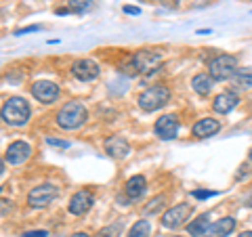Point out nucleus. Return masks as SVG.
<instances>
[{"instance_id":"1","label":"nucleus","mask_w":252,"mask_h":237,"mask_svg":"<svg viewBox=\"0 0 252 237\" xmlns=\"http://www.w3.org/2000/svg\"><path fill=\"white\" fill-rule=\"evenodd\" d=\"M30 103L23 97H11L0 109V118L9 126H26L30 120Z\"/></svg>"},{"instance_id":"2","label":"nucleus","mask_w":252,"mask_h":237,"mask_svg":"<svg viewBox=\"0 0 252 237\" xmlns=\"http://www.w3.org/2000/svg\"><path fill=\"white\" fill-rule=\"evenodd\" d=\"M86 118H89L86 107L82 103H78V101H69V103L63 105L61 112L57 114V124L63 130H76L86 122Z\"/></svg>"},{"instance_id":"3","label":"nucleus","mask_w":252,"mask_h":237,"mask_svg":"<svg viewBox=\"0 0 252 237\" xmlns=\"http://www.w3.org/2000/svg\"><path fill=\"white\" fill-rule=\"evenodd\" d=\"M235 72H238V57H235V55H229V53L217 55V57L208 63V74L215 82L231 80Z\"/></svg>"},{"instance_id":"4","label":"nucleus","mask_w":252,"mask_h":237,"mask_svg":"<svg viewBox=\"0 0 252 237\" xmlns=\"http://www.w3.org/2000/svg\"><path fill=\"white\" fill-rule=\"evenodd\" d=\"M168 101H170V89L168 86H162V84H156L152 89L141 92L139 107L143 109L145 114H152V112H158L160 107H164Z\"/></svg>"},{"instance_id":"5","label":"nucleus","mask_w":252,"mask_h":237,"mask_svg":"<svg viewBox=\"0 0 252 237\" xmlns=\"http://www.w3.org/2000/svg\"><path fill=\"white\" fill-rule=\"evenodd\" d=\"M191 214H193L191 204H177V206H172L164 212L160 223L164 229H179L181 225H185V220H189Z\"/></svg>"},{"instance_id":"6","label":"nucleus","mask_w":252,"mask_h":237,"mask_svg":"<svg viewBox=\"0 0 252 237\" xmlns=\"http://www.w3.org/2000/svg\"><path fill=\"white\" fill-rule=\"evenodd\" d=\"M162 63V53L158 51H137L130 57V65L135 67L137 74H152L154 69Z\"/></svg>"},{"instance_id":"7","label":"nucleus","mask_w":252,"mask_h":237,"mask_svg":"<svg viewBox=\"0 0 252 237\" xmlns=\"http://www.w3.org/2000/svg\"><path fill=\"white\" fill-rule=\"evenodd\" d=\"M59 195V187H55L51 183L38 185L28 193V204L32 208H46L49 204Z\"/></svg>"},{"instance_id":"8","label":"nucleus","mask_w":252,"mask_h":237,"mask_svg":"<svg viewBox=\"0 0 252 237\" xmlns=\"http://www.w3.org/2000/svg\"><path fill=\"white\" fill-rule=\"evenodd\" d=\"M154 130H156V134H158V137H160L162 141H172V139H177V137H179V130H181L179 116H175V114L162 116L160 120L156 122Z\"/></svg>"},{"instance_id":"9","label":"nucleus","mask_w":252,"mask_h":237,"mask_svg":"<svg viewBox=\"0 0 252 237\" xmlns=\"http://www.w3.org/2000/svg\"><path fill=\"white\" fill-rule=\"evenodd\" d=\"M59 86L51 80H38L32 84V97L40 103H55L59 99Z\"/></svg>"},{"instance_id":"10","label":"nucleus","mask_w":252,"mask_h":237,"mask_svg":"<svg viewBox=\"0 0 252 237\" xmlns=\"http://www.w3.org/2000/svg\"><path fill=\"white\" fill-rule=\"evenodd\" d=\"M72 74L78 78V80L91 82V80H97L99 74H101V69L97 65V61H93V59H80V61H76L74 65H72Z\"/></svg>"},{"instance_id":"11","label":"nucleus","mask_w":252,"mask_h":237,"mask_svg":"<svg viewBox=\"0 0 252 237\" xmlns=\"http://www.w3.org/2000/svg\"><path fill=\"white\" fill-rule=\"evenodd\" d=\"M32 155V147L26 143V141H15L6 147V153H4V162L11 164V166H19L28 160Z\"/></svg>"},{"instance_id":"12","label":"nucleus","mask_w":252,"mask_h":237,"mask_svg":"<svg viewBox=\"0 0 252 237\" xmlns=\"http://www.w3.org/2000/svg\"><path fill=\"white\" fill-rule=\"evenodd\" d=\"M93 193L86 191V189H82V191H76L72 195V200H69V212H72L74 216H82L86 214V212L91 210L93 206Z\"/></svg>"},{"instance_id":"13","label":"nucleus","mask_w":252,"mask_h":237,"mask_svg":"<svg viewBox=\"0 0 252 237\" xmlns=\"http://www.w3.org/2000/svg\"><path fill=\"white\" fill-rule=\"evenodd\" d=\"M240 103V97L235 94L233 90H225V92H220L215 97V101H212V109H215L217 114H231L235 107H238Z\"/></svg>"},{"instance_id":"14","label":"nucleus","mask_w":252,"mask_h":237,"mask_svg":"<svg viewBox=\"0 0 252 237\" xmlns=\"http://www.w3.org/2000/svg\"><path fill=\"white\" fill-rule=\"evenodd\" d=\"M220 130V122L215 120V118H202L193 124L191 134L195 139H208V137H215V134Z\"/></svg>"},{"instance_id":"15","label":"nucleus","mask_w":252,"mask_h":237,"mask_svg":"<svg viewBox=\"0 0 252 237\" xmlns=\"http://www.w3.org/2000/svg\"><path fill=\"white\" fill-rule=\"evenodd\" d=\"M105 153L109 157H114V160H122V157L130 153V145H128V141L122 137H109L105 141Z\"/></svg>"},{"instance_id":"16","label":"nucleus","mask_w":252,"mask_h":237,"mask_svg":"<svg viewBox=\"0 0 252 237\" xmlns=\"http://www.w3.org/2000/svg\"><path fill=\"white\" fill-rule=\"evenodd\" d=\"M235 231V218L233 216H225V218H219L215 220L210 227H208V231L204 237H227V235H231Z\"/></svg>"},{"instance_id":"17","label":"nucleus","mask_w":252,"mask_h":237,"mask_svg":"<svg viewBox=\"0 0 252 237\" xmlns=\"http://www.w3.org/2000/svg\"><path fill=\"white\" fill-rule=\"evenodd\" d=\"M145 189H147V180H145V177L135 175V177H130L128 180H126L124 193L128 195L130 200H139V197L145 193Z\"/></svg>"},{"instance_id":"18","label":"nucleus","mask_w":252,"mask_h":237,"mask_svg":"<svg viewBox=\"0 0 252 237\" xmlns=\"http://www.w3.org/2000/svg\"><path fill=\"white\" fill-rule=\"evenodd\" d=\"M208 227H210V212H204V214L195 216L191 223L187 225V233L193 237H202V235H206Z\"/></svg>"},{"instance_id":"19","label":"nucleus","mask_w":252,"mask_h":237,"mask_svg":"<svg viewBox=\"0 0 252 237\" xmlns=\"http://www.w3.org/2000/svg\"><path fill=\"white\" fill-rule=\"evenodd\" d=\"M191 86L200 97H208L212 92V89H215V80L210 78V74H198V76H193Z\"/></svg>"},{"instance_id":"20","label":"nucleus","mask_w":252,"mask_h":237,"mask_svg":"<svg viewBox=\"0 0 252 237\" xmlns=\"http://www.w3.org/2000/svg\"><path fill=\"white\" fill-rule=\"evenodd\" d=\"M231 82H233L235 89H240V90H250V89H252V67H242V69H238V72L233 74Z\"/></svg>"},{"instance_id":"21","label":"nucleus","mask_w":252,"mask_h":237,"mask_svg":"<svg viewBox=\"0 0 252 237\" xmlns=\"http://www.w3.org/2000/svg\"><path fill=\"white\" fill-rule=\"evenodd\" d=\"M149 231H152V227H149V220H137L135 225L130 227V231L126 237H149Z\"/></svg>"},{"instance_id":"22","label":"nucleus","mask_w":252,"mask_h":237,"mask_svg":"<svg viewBox=\"0 0 252 237\" xmlns=\"http://www.w3.org/2000/svg\"><path fill=\"white\" fill-rule=\"evenodd\" d=\"M67 9L72 13L82 15V13L93 9V0H67Z\"/></svg>"},{"instance_id":"23","label":"nucleus","mask_w":252,"mask_h":237,"mask_svg":"<svg viewBox=\"0 0 252 237\" xmlns=\"http://www.w3.org/2000/svg\"><path fill=\"white\" fill-rule=\"evenodd\" d=\"M164 202H166V197H164V195L154 197V200L149 202V206H145V214H154V212H158V208L164 206Z\"/></svg>"},{"instance_id":"24","label":"nucleus","mask_w":252,"mask_h":237,"mask_svg":"<svg viewBox=\"0 0 252 237\" xmlns=\"http://www.w3.org/2000/svg\"><path fill=\"white\" fill-rule=\"evenodd\" d=\"M212 195H219L217 191H208V189H198V191H193V197L195 200H208Z\"/></svg>"},{"instance_id":"25","label":"nucleus","mask_w":252,"mask_h":237,"mask_svg":"<svg viewBox=\"0 0 252 237\" xmlns=\"http://www.w3.org/2000/svg\"><path fill=\"white\" fill-rule=\"evenodd\" d=\"M46 143H49V145H53V147H59V149H67V147H69V143H67V141L53 139V137H49V139H46Z\"/></svg>"},{"instance_id":"26","label":"nucleus","mask_w":252,"mask_h":237,"mask_svg":"<svg viewBox=\"0 0 252 237\" xmlns=\"http://www.w3.org/2000/svg\"><path fill=\"white\" fill-rule=\"evenodd\" d=\"M42 28L40 26H30V28H21V30H17L15 31V36H23V34H32V31H40Z\"/></svg>"},{"instance_id":"27","label":"nucleus","mask_w":252,"mask_h":237,"mask_svg":"<svg viewBox=\"0 0 252 237\" xmlns=\"http://www.w3.org/2000/svg\"><path fill=\"white\" fill-rule=\"evenodd\" d=\"M23 237H49V231H44V229H38V231H26Z\"/></svg>"},{"instance_id":"28","label":"nucleus","mask_w":252,"mask_h":237,"mask_svg":"<svg viewBox=\"0 0 252 237\" xmlns=\"http://www.w3.org/2000/svg\"><path fill=\"white\" fill-rule=\"evenodd\" d=\"M124 13L126 15H141V9L139 6H124Z\"/></svg>"},{"instance_id":"29","label":"nucleus","mask_w":252,"mask_h":237,"mask_svg":"<svg viewBox=\"0 0 252 237\" xmlns=\"http://www.w3.org/2000/svg\"><path fill=\"white\" fill-rule=\"evenodd\" d=\"M67 13H72V11H69V9H57V11H55V15H67Z\"/></svg>"},{"instance_id":"30","label":"nucleus","mask_w":252,"mask_h":237,"mask_svg":"<svg viewBox=\"0 0 252 237\" xmlns=\"http://www.w3.org/2000/svg\"><path fill=\"white\" fill-rule=\"evenodd\" d=\"M160 2H164V4H168V6H172V4H177L179 0H160Z\"/></svg>"},{"instance_id":"31","label":"nucleus","mask_w":252,"mask_h":237,"mask_svg":"<svg viewBox=\"0 0 252 237\" xmlns=\"http://www.w3.org/2000/svg\"><path fill=\"white\" fill-rule=\"evenodd\" d=\"M238 237H252V231H242Z\"/></svg>"},{"instance_id":"32","label":"nucleus","mask_w":252,"mask_h":237,"mask_svg":"<svg viewBox=\"0 0 252 237\" xmlns=\"http://www.w3.org/2000/svg\"><path fill=\"white\" fill-rule=\"evenodd\" d=\"M246 206H250V208H252V193L246 197Z\"/></svg>"},{"instance_id":"33","label":"nucleus","mask_w":252,"mask_h":237,"mask_svg":"<svg viewBox=\"0 0 252 237\" xmlns=\"http://www.w3.org/2000/svg\"><path fill=\"white\" fill-rule=\"evenodd\" d=\"M72 237H91V235L89 233H74Z\"/></svg>"},{"instance_id":"34","label":"nucleus","mask_w":252,"mask_h":237,"mask_svg":"<svg viewBox=\"0 0 252 237\" xmlns=\"http://www.w3.org/2000/svg\"><path fill=\"white\" fill-rule=\"evenodd\" d=\"M2 170H4V162L0 160V175H2Z\"/></svg>"},{"instance_id":"35","label":"nucleus","mask_w":252,"mask_h":237,"mask_svg":"<svg viewBox=\"0 0 252 237\" xmlns=\"http://www.w3.org/2000/svg\"><path fill=\"white\" fill-rule=\"evenodd\" d=\"M248 160L252 162V149H250V151H248Z\"/></svg>"},{"instance_id":"36","label":"nucleus","mask_w":252,"mask_h":237,"mask_svg":"<svg viewBox=\"0 0 252 237\" xmlns=\"http://www.w3.org/2000/svg\"><path fill=\"white\" fill-rule=\"evenodd\" d=\"M175 237H181V235H175Z\"/></svg>"},{"instance_id":"37","label":"nucleus","mask_w":252,"mask_h":237,"mask_svg":"<svg viewBox=\"0 0 252 237\" xmlns=\"http://www.w3.org/2000/svg\"><path fill=\"white\" fill-rule=\"evenodd\" d=\"M0 193H2V189H0Z\"/></svg>"},{"instance_id":"38","label":"nucleus","mask_w":252,"mask_h":237,"mask_svg":"<svg viewBox=\"0 0 252 237\" xmlns=\"http://www.w3.org/2000/svg\"><path fill=\"white\" fill-rule=\"evenodd\" d=\"M250 2H252V0H250Z\"/></svg>"}]
</instances>
